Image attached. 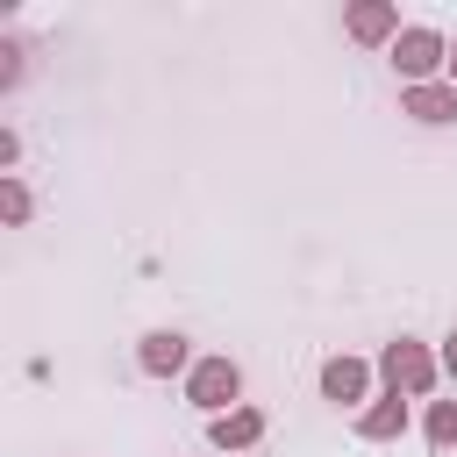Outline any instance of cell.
<instances>
[{"label": "cell", "instance_id": "1", "mask_svg": "<svg viewBox=\"0 0 457 457\" xmlns=\"http://www.w3.org/2000/svg\"><path fill=\"white\" fill-rule=\"evenodd\" d=\"M386 57H393L400 86H436V71H450V43H443V29H428V21H407Z\"/></svg>", "mask_w": 457, "mask_h": 457}, {"label": "cell", "instance_id": "2", "mask_svg": "<svg viewBox=\"0 0 457 457\" xmlns=\"http://www.w3.org/2000/svg\"><path fill=\"white\" fill-rule=\"evenodd\" d=\"M436 371H443V357H428L414 336H400V343H386V350H378V378H386L393 393H407V400L436 393Z\"/></svg>", "mask_w": 457, "mask_h": 457}, {"label": "cell", "instance_id": "3", "mask_svg": "<svg viewBox=\"0 0 457 457\" xmlns=\"http://www.w3.org/2000/svg\"><path fill=\"white\" fill-rule=\"evenodd\" d=\"M236 393H243V364L236 357H200L193 371H186V400L214 421V414H228L236 407Z\"/></svg>", "mask_w": 457, "mask_h": 457}, {"label": "cell", "instance_id": "4", "mask_svg": "<svg viewBox=\"0 0 457 457\" xmlns=\"http://www.w3.org/2000/svg\"><path fill=\"white\" fill-rule=\"evenodd\" d=\"M136 364H143L150 378H171V371H186V364H193V343H186L179 328H150V336L136 343Z\"/></svg>", "mask_w": 457, "mask_h": 457}, {"label": "cell", "instance_id": "5", "mask_svg": "<svg viewBox=\"0 0 457 457\" xmlns=\"http://www.w3.org/2000/svg\"><path fill=\"white\" fill-rule=\"evenodd\" d=\"M343 29H350V43H386V50H393V36H400V7H393V0H357V7L343 14Z\"/></svg>", "mask_w": 457, "mask_h": 457}, {"label": "cell", "instance_id": "6", "mask_svg": "<svg viewBox=\"0 0 457 457\" xmlns=\"http://www.w3.org/2000/svg\"><path fill=\"white\" fill-rule=\"evenodd\" d=\"M364 393H371V364H364V357H328V364H321V400L357 407Z\"/></svg>", "mask_w": 457, "mask_h": 457}, {"label": "cell", "instance_id": "7", "mask_svg": "<svg viewBox=\"0 0 457 457\" xmlns=\"http://www.w3.org/2000/svg\"><path fill=\"white\" fill-rule=\"evenodd\" d=\"M400 114L443 129V121H457V86H450V79H436V86H400Z\"/></svg>", "mask_w": 457, "mask_h": 457}, {"label": "cell", "instance_id": "8", "mask_svg": "<svg viewBox=\"0 0 457 457\" xmlns=\"http://www.w3.org/2000/svg\"><path fill=\"white\" fill-rule=\"evenodd\" d=\"M357 436H364V443H393V436H407V393L371 400V407L357 414Z\"/></svg>", "mask_w": 457, "mask_h": 457}, {"label": "cell", "instance_id": "9", "mask_svg": "<svg viewBox=\"0 0 457 457\" xmlns=\"http://www.w3.org/2000/svg\"><path fill=\"white\" fill-rule=\"evenodd\" d=\"M257 436H264V414H257V407H228V414L207 421V443H214V450H250Z\"/></svg>", "mask_w": 457, "mask_h": 457}, {"label": "cell", "instance_id": "10", "mask_svg": "<svg viewBox=\"0 0 457 457\" xmlns=\"http://www.w3.org/2000/svg\"><path fill=\"white\" fill-rule=\"evenodd\" d=\"M428 450H457V400H428Z\"/></svg>", "mask_w": 457, "mask_h": 457}, {"label": "cell", "instance_id": "11", "mask_svg": "<svg viewBox=\"0 0 457 457\" xmlns=\"http://www.w3.org/2000/svg\"><path fill=\"white\" fill-rule=\"evenodd\" d=\"M0 214L7 221H29V186L21 179H0Z\"/></svg>", "mask_w": 457, "mask_h": 457}, {"label": "cell", "instance_id": "12", "mask_svg": "<svg viewBox=\"0 0 457 457\" xmlns=\"http://www.w3.org/2000/svg\"><path fill=\"white\" fill-rule=\"evenodd\" d=\"M21 79V43H0V86Z\"/></svg>", "mask_w": 457, "mask_h": 457}, {"label": "cell", "instance_id": "13", "mask_svg": "<svg viewBox=\"0 0 457 457\" xmlns=\"http://www.w3.org/2000/svg\"><path fill=\"white\" fill-rule=\"evenodd\" d=\"M443 371H450V378H457V328H450V336H443Z\"/></svg>", "mask_w": 457, "mask_h": 457}, {"label": "cell", "instance_id": "14", "mask_svg": "<svg viewBox=\"0 0 457 457\" xmlns=\"http://www.w3.org/2000/svg\"><path fill=\"white\" fill-rule=\"evenodd\" d=\"M450 86H457V43H450Z\"/></svg>", "mask_w": 457, "mask_h": 457}]
</instances>
